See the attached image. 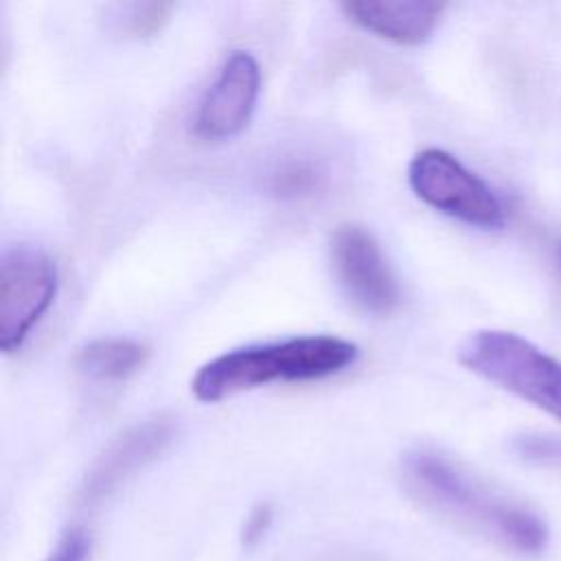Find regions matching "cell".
<instances>
[{"instance_id": "cell-1", "label": "cell", "mask_w": 561, "mask_h": 561, "mask_svg": "<svg viewBox=\"0 0 561 561\" xmlns=\"http://www.w3.org/2000/svg\"><path fill=\"white\" fill-rule=\"evenodd\" d=\"M401 480L423 508L497 548L533 557L548 546V526L533 508L486 486L438 451H408L401 460Z\"/></svg>"}, {"instance_id": "cell-2", "label": "cell", "mask_w": 561, "mask_h": 561, "mask_svg": "<svg viewBox=\"0 0 561 561\" xmlns=\"http://www.w3.org/2000/svg\"><path fill=\"white\" fill-rule=\"evenodd\" d=\"M359 355L357 344L335 335H300L280 342L250 344L226 351L199 366L191 379L197 401L217 403L243 390L274 381L324 379L348 368Z\"/></svg>"}, {"instance_id": "cell-3", "label": "cell", "mask_w": 561, "mask_h": 561, "mask_svg": "<svg viewBox=\"0 0 561 561\" xmlns=\"http://www.w3.org/2000/svg\"><path fill=\"white\" fill-rule=\"evenodd\" d=\"M458 362L561 423V362L526 337L480 329L458 346Z\"/></svg>"}, {"instance_id": "cell-4", "label": "cell", "mask_w": 561, "mask_h": 561, "mask_svg": "<svg viewBox=\"0 0 561 561\" xmlns=\"http://www.w3.org/2000/svg\"><path fill=\"white\" fill-rule=\"evenodd\" d=\"M408 184L421 202L462 224L486 230L504 226V206L493 188L443 149L419 151L408 164Z\"/></svg>"}, {"instance_id": "cell-5", "label": "cell", "mask_w": 561, "mask_h": 561, "mask_svg": "<svg viewBox=\"0 0 561 561\" xmlns=\"http://www.w3.org/2000/svg\"><path fill=\"white\" fill-rule=\"evenodd\" d=\"M53 259L31 245H13L0 261V346L18 351L57 296Z\"/></svg>"}, {"instance_id": "cell-6", "label": "cell", "mask_w": 561, "mask_h": 561, "mask_svg": "<svg viewBox=\"0 0 561 561\" xmlns=\"http://www.w3.org/2000/svg\"><path fill=\"white\" fill-rule=\"evenodd\" d=\"M333 272L346 296L364 311L388 316L399 307L397 278L377 243L362 226H340L331 237Z\"/></svg>"}, {"instance_id": "cell-7", "label": "cell", "mask_w": 561, "mask_h": 561, "mask_svg": "<svg viewBox=\"0 0 561 561\" xmlns=\"http://www.w3.org/2000/svg\"><path fill=\"white\" fill-rule=\"evenodd\" d=\"M175 436V419L156 414L116 436L88 469L79 486V504L92 508L114 495L134 473L156 460Z\"/></svg>"}, {"instance_id": "cell-8", "label": "cell", "mask_w": 561, "mask_h": 561, "mask_svg": "<svg viewBox=\"0 0 561 561\" xmlns=\"http://www.w3.org/2000/svg\"><path fill=\"white\" fill-rule=\"evenodd\" d=\"M261 92V66L248 50H232L202 96L193 134L206 140L232 138L250 123Z\"/></svg>"}, {"instance_id": "cell-9", "label": "cell", "mask_w": 561, "mask_h": 561, "mask_svg": "<svg viewBox=\"0 0 561 561\" xmlns=\"http://www.w3.org/2000/svg\"><path fill=\"white\" fill-rule=\"evenodd\" d=\"M443 9V2L432 0H381L342 4L346 18L359 28L408 46L421 44L434 33Z\"/></svg>"}, {"instance_id": "cell-10", "label": "cell", "mask_w": 561, "mask_h": 561, "mask_svg": "<svg viewBox=\"0 0 561 561\" xmlns=\"http://www.w3.org/2000/svg\"><path fill=\"white\" fill-rule=\"evenodd\" d=\"M149 348L129 337H99L83 344L75 355V366L92 381H123L145 366Z\"/></svg>"}, {"instance_id": "cell-11", "label": "cell", "mask_w": 561, "mask_h": 561, "mask_svg": "<svg viewBox=\"0 0 561 561\" xmlns=\"http://www.w3.org/2000/svg\"><path fill=\"white\" fill-rule=\"evenodd\" d=\"M171 11V2H125L110 9L107 22L116 35L145 39L156 35L167 24Z\"/></svg>"}, {"instance_id": "cell-12", "label": "cell", "mask_w": 561, "mask_h": 561, "mask_svg": "<svg viewBox=\"0 0 561 561\" xmlns=\"http://www.w3.org/2000/svg\"><path fill=\"white\" fill-rule=\"evenodd\" d=\"M320 175L307 162H291L270 175L267 188L278 197H302L318 188Z\"/></svg>"}, {"instance_id": "cell-13", "label": "cell", "mask_w": 561, "mask_h": 561, "mask_svg": "<svg viewBox=\"0 0 561 561\" xmlns=\"http://www.w3.org/2000/svg\"><path fill=\"white\" fill-rule=\"evenodd\" d=\"M90 548V535L83 528H70L59 537L57 546L46 557V561H88Z\"/></svg>"}, {"instance_id": "cell-14", "label": "cell", "mask_w": 561, "mask_h": 561, "mask_svg": "<svg viewBox=\"0 0 561 561\" xmlns=\"http://www.w3.org/2000/svg\"><path fill=\"white\" fill-rule=\"evenodd\" d=\"M272 519H274V508L272 504L263 502V504H256L245 522H243V528H241V541L243 546H256L270 530L272 526Z\"/></svg>"}, {"instance_id": "cell-15", "label": "cell", "mask_w": 561, "mask_h": 561, "mask_svg": "<svg viewBox=\"0 0 561 561\" xmlns=\"http://www.w3.org/2000/svg\"><path fill=\"white\" fill-rule=\"evenodd\" d=\"M559 261H561V248H559Z\"/></svg>"}]
</instances>
